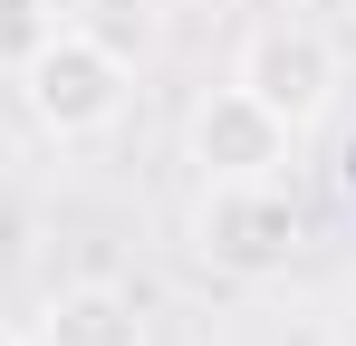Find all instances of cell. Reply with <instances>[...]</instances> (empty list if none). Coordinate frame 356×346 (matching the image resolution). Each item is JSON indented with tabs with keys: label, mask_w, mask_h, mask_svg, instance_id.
Listing matches in <instances>:
<instances>
[{
	"label": "cell",
	"mask_w": 356,
	"mask_h": 346,
	"mask_svg": "<svg viewBox=\"0 0 356 346\" xmlns=\"http://www.w3.org/2000/svg\"><path fill=\"white\" fill-rule=\"evenodd\" d=\"M0 346H29V337H10V327H0Z\"/></svg>",
	"instance_id": "9c48e42d"
},
{
	"label": "cell",
	"mask_w": 356,
	"mask_h": 346,
	"mask_svg": "<svg viewBox=\"0 0 356 346\" xmlns=\"http://www.w3.org/2000/svg\"><path fill=\"white\" fill-rule=\"evenodd\" d=\"M67 19H77V29H87L97 49H116L125 67H145V58H154V39H164V19H154V0H77Z\"/></svg>",
	"instance_id": "8992f818"
},
{
	"label": "cell",
	"mask_w": 356,
	"mask_h": 346,
	"mask_svg": "<svg viewBox=\"0 0 356 346\" xmlns=\"http://www.w3.org/2000/svg\"><path fill=\"white\" fill-rule=\"evenodd\" d=\"M29 346H145V298L116 279H67V288H49Z\"/></svg>",
	"instance_id": "5b68a950"
},
{
	"label": "cell",
	"mask_w": 356,
	"mask_h": 346,
	"mask_svg": "<svg viewBox=\"0 0 356 346\" xmlns=\"http://www.w3.org/2000/svg\"><path fill=\"white\" fill-rule=\"evenodd\" d=\"M337 77H347V67H337V39H327L318 19H298V10L260 19V29L241 39V58H232V87H250L270 115H289L298 135L337 106Z\"/></svg>",
	"instance_id": "277c9868"
},
{
	"label": "cell",
	"mask_w": 356,
	"mask_h": 346,
	"mask_svg": "<svg viewBox=\"0 0 356 346\" xmlns=\"http://www.w3.org/2000/svg\"><path fill=\"white\" fill-rule=\"evenodd\" d=\"M183 164H193V183H289L298 125L270 115L250 87H202L183 115Z\"/></svg>",
	"instance_id": "3957f363"
},
{
	"label": "cell",
	"mask_w": 356,
	"mask_h": 346,
	"mask_svg": "<svg viewBox=\"0 0 356 346\" xmlns=\"http://www.w3.org/2000/svg\"><path fill=\"white\" fill-rule=\"evenodd\" d=\"M308 250V212L289 183H202L193 192V260L222 279H289Z\"/></svg>",
	"instance_id": "7a4b0ae2"
},
{
	"label": "cell",
	"mask_w": 356,
	"mask_h": 346,
	"mask_svg": "<svg viewBox=\"0 0 356 346\" xmlns=\"http://www.w3.org/2000/svg\"><path fill=\"white\" fill-rule=\"evenodd\" d=\"M270 10H318V0H270Z\"/></svg>",
	"instance_id": "ba28073f"
},
{
	"label": "cell",
	"mask_w": 356,
	"mask_h": 346,
	"mask_svg": "<svg viewBox=\"0 0 356 346\" xmlns=\"http://www.w3.org/2000/svg\"><path fill=\"white\" fill-rule=\"evenodd\" d=\"M49 29H58V10H49V0H0V67L19 77V58L39 49Z\"/></svg>",
	"instance_id": "52a82bcc"
},
{
	"label": "cell",
	"mask_w": 356,
	"mask_h": 346,
	"mask_svg": "<svg viewBox=\"0 0 356 346\" xmlns=\"http://www.w3.org/2000/svg\"><path fill=\"white\" fill-rule=\"evenodd\" d=\"M19 106L29 125L49 135V145H97V135H116L125 106H135V67L116 49H97L77 19H58L39 49L19 58Z\"/></svg>",
	"instance_id": "6da1fadb"
}]
</instances>
